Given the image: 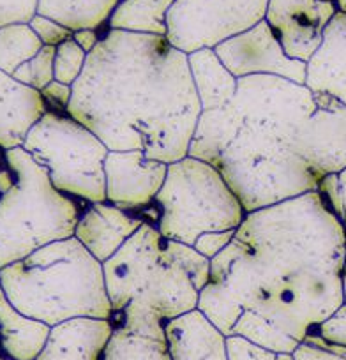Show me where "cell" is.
I'll return each mask as SVG.
<instances>
[{"label": "cell", "instance_id": "6da1fadb", "mask_svg": "<svg viewBox=\"0 0 346 360\" xmlns=\"http://www.w3.org/2000/svg\"><path fill=\"white\" fill-rule=\"evenodd\" d=\"M345 224L318 191L255 210L210 259L198 309L226 338L293 353L345 306Z\"/></svg>", "mask_w": 346, "mask_h": 360}, {"label": "cell", "instance_id": "7a4b0ae2", "mask_svg": "<svg viewBox=\"0 0 346 360\" xmlns=\"http://www.w3.org/2000/svg\"><path fill=\"white\" fill-rule=\"evenodd\" d=\"M65 112L110 150L172 165L188 158L202 105L188 55L165 36L105 30Z\"/></svg>", "mask_w": 346, "mask_h": 360}, {"label": "cell", "instance_id": "3957f363", "mask_svg": "<svg viewBox=\"0 0 346 360\" xmlns=\"http://www.w3.org/2000/svg\"><path fill=\"white\" fill-rule=\"evenodd\" d=\"M314 108L306 85L278 76L238 78L224 108L202 112L188 155L219 169L245 214L318 191L321 179L290 148Z\"/></svg>", "mask_w": 346, "mask_h": 360}, {"label": "cell", "instance_id": "277c9868", "mask_svg": "<svg viewBox=\"0 0 346 360\" xmlns=\"http://www.w3.org/2000/svg\"><path fill=\"white\" fill-rule=\"evenodd\" d=\"M0 288L30 318L55 325L71 318H110L105 269L76 237L51 242L0 270Z\"/></svg>", "mask_w": 346, "mask_h": 360}, {"label": "cell", "instance_id": "5b68a950", "mask_svg": "<svg viewBox=\"0 0 346 360\" xmlns=\"http://www.w3.org/2000/svg\"><path fill=\"white\" fill-rule=\"evenodd\" d=\"M86 205L58 191L25 148L6 150L0 172V270L51 242L75 237Z\"/></svg>", "mask_w": 346, "mask_h": 360}, {"label": "cell", "instance_id": "8992f818", "mask_svg": "<svg viewBox=\"0 0 346 360\" xmlns=\"http://www.w3.org/2000/svg\"><path fill=\"white\" fill-rule=\"evenodd\" d=\"M140 216L168 240L195 245L203 233L237 230L245 212L216 166L188 155L168 165L161 191Z\"/></svg>", "mask_w": 346, "mask_h": 360}, {"label": "cell", "instance_id": "52a82bcc", "mask_svg": "<svg viewBox=\"0 0 346 360\" xmlns=\"http://www.w3.org/2000/svg\"><path fill=\"white\" fill-rule=\"evenodd\" d=\"M103 269L113 314L131 300L147 304L165 321L198 309L200 290L154 224L145 223Z\"/></svg>", "mask_w": 346, "mask_h": 360}, {"label": "cell", "instance_id": "ba28073f", "mask_svg": "<svg viewBox=\"0 0 346 360\" xmlns=\"http://www.w3.org/2000/svg\"><path fill=\"white\" fill-rule=\"evenodd\" d=\"M23 148L48 172L51 184L85 203L106 202L105 161L110 148L68 112L48 110Z\"/></svg>", "mask_w": 346, "mask_h": 360}, {"label": "cell", "instance_id": "9c48e42d", "mask_svg": "<svg viewBox=\"0 0 346 360\" xmlns=\"http://www.w3.org/2000/svg\"><path fill=\"white\" fill-rule=\"evenodd\" d=\"M269 0H175L166 39L186 55L216 48L264 22Z\"/></svg>", "mask_w": 346, "mask_h": 360}, {"label": "cell", "instance_id": "30bf717a", "mask_svg": "<svg viewBox=\"0 0 346 360\" xmlns=\"http://www.w3.org/2000/svg\"><path fill=\"white\" fill-rule=\"evenodd\" d=\"M314 99L316 108L297 127L290 148L323 179L346 169V106L327 94Z\"/></svg>", "mask_w": 346, "mask_h": 360}, {"label": "cell", "instance_id": "8fae6325", "mask_svg": "<svg viewBox=\"0 0 346 360\" xmlns=\"http://www.w3.org/2000/svg\"><path fill=\"white\" fill-rule=\"evenodd\" d=\"M214 50L237 79L245 76H278L306 85L307 64L293 60L285 53L265 20L248 32L224 41Z\"/></svg>", "mask_w": 346, "mask_h": 360}, {"label": "cell", "instance_id": "7c38bea8", "mask_svg": "<svg viewBox=\"0 0 346 360\" xmlns=\"http://www.w3.org/2000/svg\"><path fill=\"white\" fill-rule=\"evenodd\" d=\"M168 175V165L141 150H110L105 161L106 202L127 212L154 203Z\"/></svg>", "mask_w": 346, "mask_h": 360}, {"label": "cell", "instance_id": "4fadbf2b", "mask_svg": "<svg viewBox=\"0 0 346 360\" xmlns=\"http://www.w3.org/2000/svg\"><path fill=\"white\" fill-rule=\"evenodd\" d=\"M338 9L327 0H269L265 22L293 60L309 62Z\"/></svg>", "mask_w": 346, "mask_h": 360}, {"label": "cell", "instance_id": "5bb4252c", "mask_svg": "<svg viewBox=\"0 0 346 360\" xmlns=\"http://www.w3.org/2000/svg\"><path fill=\"white\" fill-rule=\"evenodd\" d=\"M112 321L113 334L101 360H172L166 321L147 304L131 300Z\"/></svg>", "mask_w": 346, "mask_h": 360}, {"label": "cell", "instance_id": "9a60e30c", "mask_svg": "<svg viewBox=\"0 0 346 360\" xmlns=\"http://www.w3.org/2000/svg\"><path fill=\"white\" fill-rule=\"evenodd\" d=\"M145 219L108 202L89 203L76 224L75 237L98 262L106 263L140 230Z\"/></svg>", "mask_w": 346, "mask_h": 360}, {"label": "cell", "instance_id": "2e32d148", "mask_svg": "<svg viewBox=\"0 0 346 360\" xmlns=\"http://www.w3.org/2000/svg\"><path fill=\"white\" fill-rule=\"evenodd\" d=\"M112 334V318H71L51 327L36 360H101Z\"/></svg>", "mask_w": 346, "mask_h": 360}, {"label": "cell", "instance_id": "e0dca14e", "mask_svg": "<svg viewBox=\"0 0 346 360\" xmlns=\"http://www.w3.org/2000/svg\"><path fill=\"white\" fill-rule=\"evenodd\" d=\"M46 112L48 105L39 90L0 71V150L23 147L30 129Z\"/></svg>", "mask_w": 346, "mask_h": 360}, {"label": "cell", "instance_id": "ac0fdd59", "mask_svg": "<svg viewBox=\"0 0 346 360\" xmlns=\"http://www.w3.org/2000/svg\"><path fill=\"white\" fill-rule=\"evenodd\" d=\"M306 86L346 106V13H335L323 32V43L307 62Z\"/></svg>", "mask_w": 346, "mask_h": 360}, {"label": "cell", "instance_id": "d6986e66", "mask_svg": "<svg viewBox=\"0 0 346 360\" xmlns=\"http://www.w3.org/2000/svg\"><path fill=\"white\" fill-rule=\"evenodd\" d=\"M172 360H230L226 335L200 309L165 323Z\"/></svg>", "mask_w": 346, "mask_h": 360}, {"label": "cell", "instance_id": "ffe728a7", "mask_svg": "<svg viewBox=\"0 0 346 360\" xmlns=\"http://www.w3.org/2000/svg\"><path fill=\"white\" fill-rule=\"evenodd\" d=\"M51 327L20 313L0 288V355L8 360H36Z\"/></svg>", "mask_w": 346, "mask_h": 360}, {"label": "cell", "instance_id": "44dd1931", "mask_svg": "<svg viewBox=\"0 0 346 360\" xmlns=\"http://www.w3.org/2000/svg\"><path fill=\"white\" fill-rule=\"evenodd\" d=\"M193 83L198 94L202 112L224 108L237 94V78L221 62L214 48L188 55Z\"/></svg>", "mask_w": 346, "mask_h": 360}, {"label": "cell", "instance_id": "7402d4cb", "mask_svg": "<svg viewBox=\"0 0 346 360\" xmlns=\"http://www.w3.org/2000/svg\"><path fill=\"white\" fill-rule=\"evenodd\" d=\"M120 0H39L37 15L55 20L69 30H106Z\"/></svg>", "mask_w": 346, "mask_h": 360}, {"label": "cell", "instance_id": "603a6c76", "mask_svg": "<svg viewBox=\"0 0 346 360\" xmlns=\"http://www.w3.org/2000/svg\"><path fill=\"white\" fill-rule=\"evenodd\" d=\"M175 0H120L110 16L106 30L165 36L168 34V13Z\"/></svg>", "mask_w": 346, "mask_h": 360}, {"label": "cell", "instance_id": "cb8c5ba5", "mask_svg": "<svg viewBox=\"0 0 346 360\" xmlns=\"http://www.w3.org/2000/svg\"><path fill=\"white\" fill-rule=\"evenodd\" d=\"M44 48L29 23L0 29V71L13 76L16 69L32 60Z\"/></svg>", "mask_w": 346, "mask_h": 360}, {"label": "cell", "instance_id": "d4e9b609", "mask_svg": "<svg viewBox=\"0 0 346 360\" xmlns=\"http://www.w3.org/2000/svg\"><path fill=\"white\" fill-rule=\"evenodd\" d=\"M55 50L53 46H44L32 60L25 62L16 69L13 78L34 90H44L55 79Z\"/></svg>", "mask_w": 346, "mask_h": 360}, {"label": "cell", "instance_id": "484cf974", "mask_svg": "<svg viewBox=\"0 0 346 360\" xmlns=\"http://www.w3.org/2000/svg\"><path fill=\"white\" fill-rule=\"evenodd\" d=\"M86 58H89V53L82 50V46H78L75 39L62 43L55 50V79L72 86L82 76L86 65Z\"/></svg>", "mask_w": 346, "mask_h": 360}, {"label": "cell", "instance_id": "4316f807", "mask_svg": "<svg viewBox=\"0 0 346 360\" xmlns=\"http://www.w3.org/2000/svg\"><path fill=\"white\" fill-rule=\"evenodd\" d=\"M293 360H346V346L327 341L311 332L293 352Z\"/></svg>", "mask_w": 346, "mask_h": 360}, {"label": "cell", "instance_id": "83f0119b", "mask_svg": "<svg viewBox=\"0 0 346 360\" xmlns=\"http://www.w3.org/2000/svg\"><path fill=\"white\" fill-rule=\"evenodd\" d=\"M226 348L230 360H293V353L272 352L241 335H230L226 339Z\"/></svg>", "mask_w": 346, "mask_h": 360}, {"label": "cell", "instance_id": "f1b7e54d", "mask_svg": "<svg viewBox=\"0 0 346 360\" xmlns=\"http://www.w3.org/2000/svg\"><path fill=\"white\" fill-rule=\"evenodd\" d=\"M39 9V0H0V29L30 23Z\"/></svg>", "mask_w": 346, "mask_h": 360}, {"label": "cell", "instance_id": "f546056e", "mask_svg": "<svg viewBox=\"0 0 346 360\" xmlns=\"http://www.w3.org/2000/svg\"><path fill=\"white\" fill-rule=\"evenodd\" d=\"M29 25L32 27V30L37 34V37H39L41 43H43L44 46H60L65 41L72 39V34H75L72 30H69L68 27L60 25V23L55 22V20L46 18V16L41 15L34 16V20Z\"/></svg>", "mask_w": 346, "mask_h": 360}, {"label": "cell", "instance_id": "4dcf8cb0", "mask_svg": "<svg viewBox=\"0 0 346 360\" xmlns=\"http://www.w3.org/2000/svg\"><path fill=\"white\" fill-rule=\"evenodd\" d=\"M235 231L237 230H230V231H217V233H203L198 240L195 242L193 248L203 255L205 258L214 259L219 252H223L224 249L228 248L231 240L235 237Z\"/></svg>", "mask_w": 346, "mask_h": 360}, {"label": "cell", "instance_id": "1f68e13d", "mask_svg": "<svg viewBox=\"0 0 346 360\" xmlns=\"http://www.w3.org/2000/svg\"><path fill=\"white\" fill-rule=\"evenodd\" d=\"M318 193L323 196L325 203L328 205V209L338 216V219H342V200H341V186H339V173H331V175H325L320 180V186H318Z\"/></svg>", "mask_w": 346, "mask_h": 360}, {"label": "cell", "instance_id": "d6a6232c", "mask_svg": "<svg viewBox=\"0 0 346 360\" xmlns=\"http://www.w3.org/2000/svg\"><path fill=\"white\" fill-rule=\"evenodd\" d=\"M314 332L327 341L346 346V306H342L334 316L328 318Z\"/></svg>", "mask_w": 346, "mask_h": 360}, {"label": "cell", "instance_id": "836d02e7", "mask_svg": "<svg viewBox=\"0 0 346 360\" xmlns=\"http://www.w3.org/2000/svg\"><path fill=\"white\" fill-rule=\"evenodd\" d=\"M41 96H43V99L46 101L48 110H55V112H65L69 106V103H71V98H72V86L53 79V82H51L46 89L41 90Z\"/></svg>", "mask_w": 346, "mask_h": 360}, {"label": "cell", "instance_id": "e575fe53", "mask_svg": "<svg viewBox=\"0 0 346 360\" xmlns=\"http://www.w3.org/2000/svg\"><path fill=\"white\" fill-rule=\"evenodd\" d=\"M103 34H99V30H91V29H83L76 30L72 34V39L78 43V46H82V50H85L86 53H92L94 48L98 46L99 41H101Z\"/></svg>", "mask_w": 346, "mask_h": 360}, {"label": "cell", "instance_id": "d590c367", "mask_svg": "<svg viewBox=\"0 0 346 360\" xmlns=\"http://www.w3.org/2000/svg\"><path fill=\"white\" fill-rule=\"evenodd\" d=\"M339 186H341V200H342V219L341 223L346 228V169L339 173Z\"/></svg>", "mask_w": 346, "mask_h": 360}, {"label": "cell", "instance_id": "8d00e7d4", "mask_svg": "<svg viewBox=\"0 0 346 360\" xmlns=\"http://www.w3.org/2000/svg\"><path fill=\"white\" fill-rule=\"evenodd\" d=\"M327 2H332L339 13H346V0H327Z\"/></svg>", "mask_w": 346, "mask_h": 360}, {"label": "cell", "instance_id": "74e56055", "mask_svg": "<svg viewBox=\"0 0 346 360\" xmlns=\"http://www.w3.org/2000/svg\"><path fill=\"white\" fill-rule=\"evenodd\" d=\"M342 293H345V306H346V255H345V266H342Z\"/></svg>", "mask_w": 346, "mask_h": 360}, {"label": "cell", "instance_id": "f35d334b", "mask_svg": "<svg viewBox=\"0 0 346 360\" xmlns=\"http://www.w3.org/2000/svg\"><path fill=\"white\" fill-rule=\"evenodd\" d=\"M4 168V150H0V172Z\"/></svg>", "mask_w": 346, "mask_h": 360}, {"label": "cell", "instance_id": "ab89813d", "mask_svg": "<svg viewBox=\"0 0 346 360\" xmlns=\"http://www.w3.org/2000/svg\"><path fill=\"white\" fill-rule=\"evenodd\" d=\"M0 360H8V359H4V356H2V355H0Z\"/></svg>", "mask_w": 346, "mask_h": 360}]
</instances>
